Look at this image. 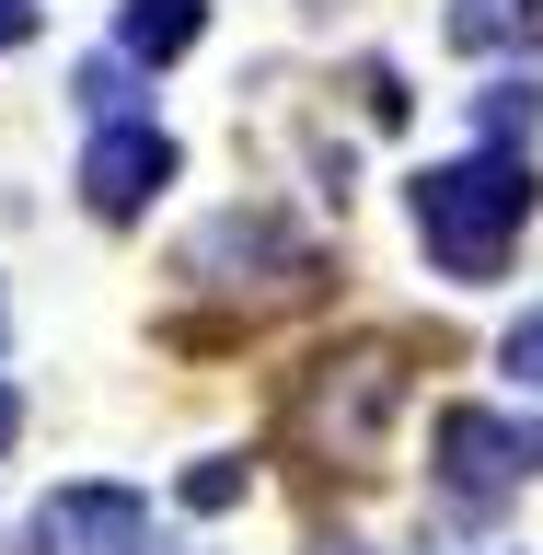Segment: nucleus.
<instances>
[{"label": "nucleus", "mask_w": 543, "mask_h": 555, "mask_svg": "<svg viewBox=\"0 0 543 555\" xmlns=\"http://www.w3.org/2000/svg\"><path fill=\"white\" fill-rule=\"evenodd\" d=\"M197 24H208V0H128V12H116V47H128V59H185V47H197Z\"/></svg>", "instance_id": "nucleus-5"}, {"label": "nucleus", "mask_w": 543, "mask_h": 555, "mask_svg": "<svg viewBox=\"0 0 543 555\" xmlns=\"http://www.w3.org/2000/svg\"><path fill=\"white\" fill-rule=\"evenodd\" d=\"M336 555H359V544H336Z\"/></svg>", "instance_id": "nucleus-13"}, {"label": "nucleus", "mask_w": 543, "mask_h": 555, "mask_svg": "<svg viewBox=\"0 0 543 555\" xmlns=\"http://www.w3.org/2000/svg\"><path fill=\"white\" fill-rule=\"evenodd\" d=\"M440 486L463 498V509H486V498H509V486L543 475V416H497V405H440Z\"/></svg>", "instance_id": "nucleus-2"}, {"label": "nucleus", "mask_w": 543, "mask_h": 555, "mask_svg": "<svg viewBox=\"0 0 543 555\" xmlns=\"http://www.w3.org/2000/svg\"><path fill=\"white\" fill-rule=\"evenodd\" d=\"M532 116H543L532 81H497V93H486V128H532Z\"/></svg>", "instance_id": "nucleus-8"}, {"label": "nucleus", "mask_w": 543, "mask_h": 555, "mask_svg": "<svg viewBox=\"0 0 543 555\" xmlns=\"http://www.w3.org/2000/svg\"><path fill=\"white\" fill-rule=\"evenodd\" d=\"M139 555H185V544H163V532H151V544H139Z\"/></svg>", "instance_id": "nucleus-12"}, {"label": "nucleus", "mask_w": 543, "mask_h": 555, "mask_svg": "<svg viewBox=\"0 0 543 555\" xmlns=\"http://www.w3.org/2000/svg\"><path fill=\"white\" fill-rule=\"evenodd\" d=\"M139 544H151V498L139 486H59L24 520V555H139Z\"/></svg>", "instance_id": "nucleus-3"}, {"label": "nucleus", "mask_w": 543, "mask_h": 555, "mask_svg": "<svg viewBox=\"0 0 543 555\" xmlns=\"http://www.w3.org/2000/svg\"><path fill=\"white\" fill-rule=\"evenodd\" d=\"M163 185H173V139L151 128V116H104L93 151H81V197H93L104 220H139Z\"/></svg>", "instance_id": "nucleus-4"}, {"label": "nucleus", "mask_w": 543, "mask_h": 555, "mask_svg": "<svg viewBox=\"0 0 543 555\" xmlns=\"http://www.w3.org/2000/svg\"><path fill=\"white\" fill-rule=\"evenodd\" d=\"M81 104H93V116H116V104H128V69L93 59V69H81Z\"/></svg>", "instance_id": "nucleus-9"}, {"label": "nucleus", "mask_w": 543, "mask_h": 555, "mask_svg": "<svg viewBox=\"0 0 543 555\" xmlns=\"http://www.w3.org/2000/svg\"><path fill=\"white\" fill-rule=\"evenodd\" d=\"M35 35V0H0V47H24Z\"/></svg>", "instance_id": "nucleus-10"}, {"label": "nucleus", "mask_w": 543, "mask_h": 555, "mask_svg": "<svg viewBox=\"0 0 543 555\" xmlns=\"http://www.w3.org/2000/svg\"><path fill=\"white\" fill-rule=\"evenodd\" d=\"M520 232H532V163L520 151H463V163L416 173V243L440 278H497Z\"/></svg>", "instance_id": "nucleus-1"}, {"label": "nucleus", "mask_w": 543, "mask_h": 555, "mask_svg": "<svg viewBox=\"0 0 543 555\" xmlns=\"http://www.w3.org/2000/svg\"><path fill=\"white\" fill-rule=\"evenodd\" d=\"M232 498H243V463H232V451H208L197 475H185V509H232Z\"/></svg>", "instance_id": "nucleus-6"}, {"label": "nucleus", "mask_w": 543, "mask_h": 555, "mask_svg": "<svg viewBox=\"0 0 543 555\" xmlns=\"http://www.w3.org/2000/svg\"><path fill=\"white\" fill-rule=\"evenodd\" d=\"M497 359H509V382H532V393H543V312H520V324H509V347H497Z\"/></svg>", "instance_id": "nucleus-7"}, {"label": "nucleus", "mask_w": 543, "mask_h": 555, "mask_svg": "<svg viewBox=\"0 0 543 555\" xmlns=\"http://www.w3.org/2000/svg\"><path fill=\"white\" fill-rule=\"evenodd\" d=\"M12 428H24V405H12V382H0V451H12Z\"/></svg>", "instance_id": "nucleus-11"}]
</instances>
